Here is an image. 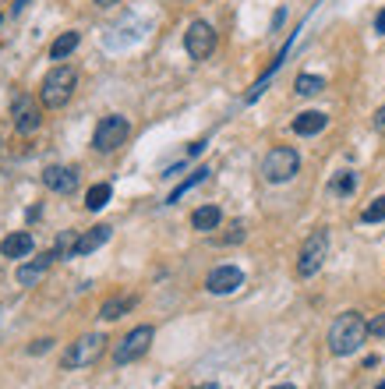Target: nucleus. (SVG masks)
<instances>
[{"instance_id": "f257e3e1", "label": "nucleus", "mask_w": 385, "mask_h": 389, "mask_svg": "<svg viewBox=\"0 0 385 389\" xmlns=\"http://www.w3.org/2000/svg\"><path fill=\"white\" fill-rule=\"evenodd\" d=\"M371 337L368 332V322L361 311H343L333 325H329V351L336 358H350L364 347V340Z\"/></svg>"}, {"instance_id": "f03ea898", "label": "nucleus", "mask_w": 385, "mask_h": 389, "mask_svg": "<svg viewBox=\"0 0 385 389\" xmlns=\"http://www.w3.org/2000/svg\"><path fill=\"white\" fill-rule=\"evenodd\" d=\"M75 85H78V71L71 64H57V68H50L43 85H39V103L46 110H61L71 103L75 96Z\"/></svg>"}, {"instance_id": "7ed1b4c3", "label": "nucleus", "mask_w": 385, "mask_h": 389, "mask_svg": "<svg viewBox=\"0 0 385 389\" xmlns=\"http://www.w3.org/2000/svg\"><path fill=\"white\" fill-rule=\"evenodd\" d=\"M297 170H301V156H297V149H290V145L269 149L265 159H262V177H265L269 184H287V181L297 177Z\"/></svg>"}, {"instance_id": "20e7f679", "label": "nucleus", "mask_w": 385, "mask_h": 389, "mask_svg": "<svg viewBox=\"0 0 385 389\" xmlns=\"http://www.w3.org/2000/svg\"><path fill=\"white\" fill-rule=\"evenodd\" d=\"M106 351V337L103 332H89V337H78L64 354H61V368L75 372V368H89L99 361V354Z\"/></svg>"}, {"instance_id": "39448f33", "label": "nucleus", "mask_w": 385, "mask_h": 389, "mask_svg": "<svg viewBox=\"0 0 385 389\" xmlns=\"http://www.w3.org/2000/svg\"><path fill=\"white\" fill-rule=\"evenodd\" d=\"M128 135H131V124H128V117H121V114H106L99 124H96V135H92V149L96 152H117L124 142H128Z\"/></svg>"}, {"instance_id": "423d86ee", "label": "nucleus", "mask_w": 385, "mask_h": 389, "mask_svg": "<svg viewBox=\"0 0 385 389\" xmlns=\"http://www.w3.org/2000/svg\"><path fill=\"white\" fill-rule=\"evenodd\" d=\"M152 337H156L152 325H135L128 337L114 347V365H131V361L145 358V351L152 347Z\"/></svg>"}, {"instance_id": "0eeeda50", "label": "nucleus", "mask_w": 385, "mask_h": 389, "mask_svg": "<svg viewBox=\"0 0 385 389\" xmlns=\"http://www.w3.org/2000/svg\"><path fill=\"white\" fill-rule=\"evenodd\" d=\"M325 255H329V230H315V234L304 241L301 255H297V276H304V280H311V276L322 269Z\"/></svg>"}, {"instance_id": "6e6552de", "label": "nucleus", "mask_w": 385, "mask_h": 389, "mask_svg": "<svg viewBox=\"0 0 385 389\" xmlns=\"http://www.w3.org/2000/svg\"><path fill=\"white\" fill-rule=\"evenodd\" d=\"M184 50H188V57L191 61H209L212 53H216V29L209 22H191L188 32H184Z\"/></svg>"}, {"instance_id": "1a4fd4ad", "label": "nucleus", "mask_w": 385, "mask_h": 389, "mask_svg": "<svg viewBox=\"0 0 385 389\" xmlns=\"http://www.w3.org/2000/svg\"><path fill=\"white\" fill-rule=\"evenodd\" d=\"M11 117H15V131L18 135H36L39 131V124H43V103H36L32 96H15V103H11Z\"/></svg>"}, {"instance_id": "9d476101", "label": "nucleus", "mask_w": 385, "mask_h": 389, "mask_svg": "<svg viewBox=\"0 0 385 389\" xmlns=\"http://www.w3.org/2000/svg\"><path fill=\"white\" fill-rule=\"evenodd\" d=\"M244 287V272L237 265H216L205 280V291L209 294H234Z\"/></svg>"}, {"instance_id": "9b49d317", "label": "nucleus", "mask_w": 385, "mask_h": 389, "mask_svg": "<svg viewBox=\"0 0 385 389\" xmlns=\"http://www.w3.org/2000/svg\"><path fill=\"white\" fill-rule=\"evenodd\" d=\"M43 184L53 195H75L78 191V170H75V166H46V170H43Z\"/></svg>"}, {"instance_id": "f8f14e48", "label": "nucleus", "mask_w": 385, "mask_h": 389, "mask_svg": "<svg viewBox=\"0 0 385 389\" xmlns=\"http://www.w3.org/2000/svg\"><path fill=\"white\" fill-rule=\"evenodd\" d=\"M57 262V251H46V255H36L32 262H25L22 269H18V284L22 287H32V284H39L43 280V272Z\"/></svg>"}, {"instance_id": "ddd939ff", "label": "nucleus", "mask_w": 385, "mask_h": 389, "mask_svg": "<svg viewBox=\"0 0 385 389\" xmlns=\"http://www.w3.org/2000/svg\"><path fill=\"white\" fill-rule=\"evenodd\" d=\"M325 124H329V117L322 114V110H304V114H297V117H294V135L311 138V135L325 131Z\"/></svg>"}, {"instance_id": "4468645a", "label": "nucleus", "mask_w": 385, "mask_h": 389, "mask_svg": "<svg viewBox=\"0 0 385 389\" xmlns=\"http://www.w3.org/2000/svg\"><path fill=\"white\" fill-rule=\"evenodd\" d=\"M110 223H99V227H92V230H85L82 237H78V244H75V258H82V255H89V251H96V248H103L106 241H110Z\"/></svg>"}, {"instance_id": "2eb2a0df", "label": "nucleus", "mask_w": 385, "mask_h": 389, "mask_svg": "<svg viewBox=\"0 0 385 389\" xmlns=\"http://www.w3.org/2000/svg\"><path fill=\"white\" fill-rule=\"evenodd\" d=\"M0 251H4V258H25V255H32V234L29 230L8 234L4 244H0Z\"/></svg>"}, {"instance_id": "dca6fc26", "label": "nucleus", "mask_w": 385, "mask_h": 389, "mask_svg": "<svg viewBox=\"0 0 385 389\" xmlns=\"http://www.w3.org/2000/svg\"><path fill=\"white\" fill-rule=\"evenodd\" d=\"M219 223H223V212H219V205H198V209L191 212V227L202 230V234L216 230Z\"/></svg>"}, {"instance_id": "f3484780", "label": "nucleus", "mask_w": 385, "mask_h": 389, "mask_svg": "<svg viewBox=\"0 0 385 389\" xmlns=\"http://www.w3.org/2000/svg\"><path fill=\"white\" fill-rule=\"evenodd\" d=\"M78 43H82V36H78V32H61L57 39H53V46H50V57H53V61L71 57V53L78 50Z\"/></svg>"}, {"instance_id": "a211bd4d", "label": "nucleus", "mask_w": 385, "mask_h": 389, "mask_svg": "<svg viewBox=\"0 0 385 389\" xmlns=\"http://www.w3.org/2000/svg\"><path fill=\"white\" fill-rule=\"evenodd\" d=\"M329 191H333L336 198H350L357 191V174L354 170H340L333 181H329Z\"/></svg>"}, {"instance_id": "6ab92c4d", "label": "nucleus", "mask_w": 385, "mask_h": 389, "mask_svg": "<svg viewBox=\"0 0 385 389\" xmlns=\"http://www.w3.org/2000/svg\"><path fill=\"white\" fill-rule=\"evenodd\" d=\"M138 304V298H110L103 308H99V318H106V322H114V318H121L124 311H131Z\"/></svg>"}, {"instance_id": "aec40b11", "label": "nucleus", "mask_w": 385, "mask_h": 389, "mask_svg": "<svg viewBox=\"0 0 385 389\" xmlns=\"http://www.w3.org/2000/svg\"><path fill=\"white\" fill-rule=\"evenodd\" d=\"M209 181V166H198V170L188 177V181H181V188H174V195L167 198V202H181V195H188L191 188H198V184H205Z\"/></svg>"}, {"instance_id": "412c9836", "label": "nucleus", "mask_w": 385, "mask_h": 389, "mask_svg": "<svg viewBox=\"0 0 385 389\" xmlns=\"http://www.w3.org/2000/svg\"><path fill=\"white\" fill-rule=\"evenodd\" d=\"M110 195H114V188H110V184H92L89 195H85V205H89L92 212H99V209L110 202Z\"/></svg>"}, {"instance_id": "4be33fe9", "label": "nucleus", "mask_w": 385, "mask_h": 389, "mask_svg": "<svg viewBox=\"0 0 385 389\" xmlns=\"http://www.w3.org/2000/svg\"><path fill=\"white\" fill-rule=\"evenodd\" d=\"M294 89H297V96H318L322 89H325V78H318V75H301L297 82H294Z\"/></svg>"}, {"instance_id": "5701e85b", "label": "nucleus", "mask_w": 385, "mask_h": 389, "mask_svg": "<svg viewBox=\"0 0 385 389\" xmlns=\"http://www.w3.org/2000/svg\"><path fill=\"white\" fill-rule=\"evenodd\" d=\"M361 219H364V223H382V219H385V195H378V198L361 212Z\"/></svg>"}, {"instance_id": "b1692460", "label": "nucleus", "mask_w": 385, "mask_h": 389, "mask_svg": "<svg viewBox=\"0 0 385 389\" xmlns=\"http://www.w3.org/2000/svg\"><path fill=\"white\" fill-rule=\"evenodd\" d=\"M75 244H78V237H75L71 230H64V234H61V241H57V248H53V251H57V258H75Z\"/></svg>"}, {"instance_id": "393cba45", "label": "nucleus", "mask_w": 385, "mask_h": 389, "mask_svg": "<svg viewBox=\"0 0 385 389\" xmlns=\"http://www.w3.org/2000/svg\"><path fill=\"white\" fill-rule=\"evenodd\" d=\"M368 332H371V337H378V340H385V311L368 322Z\"/></svg>"}, {"instance_id": "a878e982", "label": "nucleus", "mask_w": 385, "mask_h": 389, "mask_svg": "<svg viewBox=\"0 0 385 389\" xmlns=\"http://www.w3.org/2000/svg\"><path fill=\"white\" fill-rule=\"evenodd\" d=\"M371 124H375V131H378V135H385V106H378V110H375V121H371Z\"/></svg>"}, {"instance_id": "bb28decb", "label": "nucleus", "mask_w": 385, "mask_h": 389, "mask_svg": "<svg viewBox=\"0 0 385 389\" xmlns=\"http://www.w3.org/2000/svg\"><path fill=\"white\" fill-rule=\"evenodd\" d=\"M375 32H378V36H385V8H382V11H378V18H375Z\"/></svg>"}, {"instance_id": "cd10ccee", "label": "nucleus", "mask_w": 385, "mask_h": 389, "mask_svg": "<svg viewBox=\"0 0 385 389\" xmlns=\"http://www.w3.org/2000/svg\"><path fill=\"white\" fill-rule=\"evenodd\" d=\"M50 344H53V340H39V344L29 347V351H32V354H43V351H50Z\"/></svg>"}, {"instance_id": "c85d7f7f", "label": "nucleus", "mask_w": 385, "mask_h": 389, "mask_svg": "<svg viewBox=\"0 0 385 389\" xmlns=\"http://www.w3.org/2000/svg\"><path fill=\"white\" fill-rule=\"evenodd\" d=\"M25 4H29V0H15V4H11V15H18V11H25Z\"/></svg>"}, {"instance_id": "c756f323", "label": "nucleus", "mask_w": 385, "mask_h": 389, "mask_svg": "<svg viewBox=\"0 0 385 389\" xmlns=\"http://www.w3.org/2000/svg\"><path fill=\"white\" fill-rule=\"evenodd\" d=\"M99 8H114V4H121V0H96Z\"/></svg>"}, {"instance_id": "7c9ffc66", "label": "nucleus", "mask_w": 385, "mask_h": 389, "mask_svg": "<svg viewBox=\"0 0 385 389\" xmlns=\"http://www.w3.org/2000/svg\"><path fill=\"white\" fill-rule=\"evenodd\" d=\"M195 389H216V382H205V386H195Z\"/></svg>"}, {"instance_id": "2f4dec72", "label": "nucleus", "mask_w": 385, "mask_h": 389, "mask_svg": "<svg viewBox=\"0 0 385 389\" xmlns=\"http://www.w3.org/2000/svg\"><path fill=\"white\" fill-rule=\"evenodd\" d=\"M272 389H294V386H272Z\"/></svg>"}, {"instance_id": "473e14b6", "label": "nucleus", "mask_w": 385, "mask_h": 389, "mask_svg": "<svg viewBox=\"0 0 385 389\" xmlns=\"http://www.w3.org/2000/svg\"><path fill=\"white\" fill-rule=\"evenodd\" d=\"M378 389H385V379H382V382H378Z\"/></svg>"}, {"instance_id": "72a5a7b5", "label": "nucleus", "mask_w": 385, "mask_h": 389, "mask_svg": "<svg viewBox=\"0 0 385 389\" xmlns=\"http://www.w3.org/2000/svg\"><path fill=\"white\" fill-rule=\"evenodd\" d=\"M0 22H4V15H0Z\"/></svg>"}]
</instances>
